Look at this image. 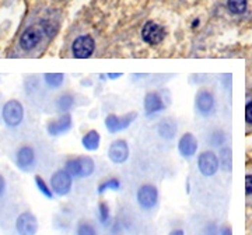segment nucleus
<instances>
[{
  "label": "nucleus",
  "instance_id": "obj_1",
  "mask_svg": "<svg viewBox=\"0 0 252 235\" xmlns=\"http://www.w3.org/2000/svg\"><path fill=\"white\" fill-rule=\"evenodd\" d=\"M64 170L72 175L73 178H87L95 170V164L90 157H77L67 160L64 164Z\"/></svg>",
  "mask_w": 252,
  "mask_h": 235
},
{
  "label": "nucleus",
  "instance_id": "obj_2",
  "mask_svg": "<svg viewBox=\"0 0 252 235\" xmlns=\"http://www.w3.org/2000/svg\"><path fill=\"white\" fill-rule=\"evenodd\" d=\"M51 189L58 196H66L73 186V176L66 170H58L51 176Z\"/></svg>",
  "mask_w": 252,
  "mask_h": 235
},
{
  "label": "nucleus",
  "instance_id": "obj_3",
  "mask_svg": "<svg viewBox=\"0 0 252 235\" xmlns=\"http://www.w3.org/2000/svg\"><path fill=\"white\" fill-rule=\"evenodd\" d=\"M1 115H3V120L7 126L16 127L24 119V108L20 101L10 100L4 104Z\"/></svg>",
  "mask_w": 252,
  "mask_h": 235
},
{
  "label": "nucleus",
  "instance_id": "obj_4",
  "mask_svg": "<svg viewBox=\"0 0 252 235\" xmlns=\"http://www.w3.org/2000/svg\"><path fill=\"white\" fill-rule=\"evenodd\" d=\"M139 206L143 210H152L158 202V190L152 183H143L136 193Z\"/></svg>",
  "mask_w": 252,
  "mask_h": 235
},
{
  "label": "nucleus",
  "instance_id": "obj_5",
  "mask_svg": "<svg viewBox=\"0 0 252 235\" xmlns=\"http://www.w3.org/2000/svg\"><path fill=\"white\" fill-rule=\"evenodd\" d=\"M16 231L18 235H35L38 233V220L31 211H23L16 218Z\"/></svg>",
  "mask_w": 252,
  "mask_h": 235
},
{
  "label": "nucleus",
  "instance_id": "obj_6",
  "mask_svg": "<svg viewBox=\"0 0 252 235\" xmlns=\"http://www.w3.org/2000/svg\"><path fill=\"white\" fill-rule=\"evenodd\" d=\"M219 158L213 151H203L198 157V168L202 175L213 176L219 170Z\"/></svg>",
  "mask_w": 252,
  "mask_h": 235
},
{
  "label": "nucleus",
  "instance_id": "obj_7",
  "mask_svg": "<svg viewBox=\"0 0 252 235\" xmlns=\"http://www.w3.org/2000/svg\"><path fill=\"white\" fill-rule=\"evenodd\" d=\"M94 48H95V42L90 35H81L76 38V41L73 42L72 51L77 59H87L93 55Z\"/></svg>",
  "mask_w": 252,
  "mask_h": 235
},
{
  "label": "nucleus",
  "instance_id": "obj_8",
  "mask_svg": "<svg viewBox=\"0 0 252 235\" xmlns=\"http://www.w3.org/2000/svg\"><path fill=\"white\" fill-rule=\"evenodd\" d=\"M137 117L136 112H130V114H126L124 117H117L114 114H109L108 117L105 118V126L108 129V132L111 133H117L119 130H124L126 127L130 126V123L133 122Z\"/></svg>",
  "mask_w": 252,
  "mask_h": 235
},
{
  "label": "nucleus",
  "instance_id": "obj_9",
  "mask_svg": "<svg viewBox=\"0 0 252 235\" xmlns=\"http://www.w3.org/2000/svg\"><path fill=\"white\" fill-rule=\"evenodd\" d=\"M164 36H165V29L160 24H157L154 21H147L144 24L143 29H142V38L147 44L157 45L164 39Z\"/></svg>",
  "mask_w": 252,
  "mask_h": 235
},
{
  "label": "nucleus",
  "instance_id": "obj_10",
  "mask_svg": "<svg viewBox=\"0 0 252 235\" xmlns=\"http://www.w3.org/2000/svg\"><path fill=\"white\" fill-rule=\"evenodd\" d=\"M109 160L114 164H124L129 158V146L125 140L118 139L112 142L108 148Z\"/></svg>",
  "mask_w": 252,
  "mask_h": 235
},
{
  "label": "nucleus",
  "instance_id": "obj_11",
  "mask_svg": "<svg viewBox=\"0 0 252 235\" xmlns=\"http://www.w3.org/2000/svg\"><path fill=\"white\" fill-rule=\"evenodd\" d=\"M35 151L31 146H23L16 153V163L17 167L23 171H30L35 165Z\"/></svg>",
  "mask_w": 252,
  "mask_h": 235
},
{
  "label": "nucleus",
  "instance_id": "obj_12",
  "mask_svg": "<svg viewBox=\"0 0 252 235\" xmlns=\"http://www.w3.org/2000/svg\"><path fill=\"white\" fill-rule=\"evenodd\" d=\"M41 39H42V29L38 26H32L23 32L20 38V45L24 51H31L41 42Z\"/></svg>",
  "mask_w": 252,
  "mask_h": 235
},
{
  "label": "nucleus",
  "instance_id": "obj_13",
  "mask_svg": "<svg viewBox=\"0 0 252 235\" xmlns=\"http://www.w3.org/2000/svg\"><path fill=\"white\" fill-rule=\"evenodd\" d=\"M178 151L184 158H190L198 151V140L192 133H185L178 142Z\"/></svg>",
  "mask_w": 252,
  "mask_h": 235
},
{
  "label": "nucleus",
  "instance_id": "obj_14",
  "mask_svg": "<svg viewBox=\"0 0 252 235\" xmlns=\"http://www.w3.org/2000/svg\"><path fill=\"white\" fill-rule=\"evenodd\" d=\"M70 127H72V117L67 112H63L56 120L48 125V133L51 136L64 135L66 132L70 130Z\"/></svg>",
  "mask_w": 252,
  "mask_h": 235
},
{
  "label": "nucleus",
  "instance_id": "obj_15",
  "mask_svg": "<svg viewBox=\"0 0 252 235\" xmlns=\"http://www.w3.org/2000/svg\"><path fill=\"white\" fill-rule=\"evenodd\" d=\"M195 104H196V109L202 115L207 117L215 108V97H213V94L210 91H199L196 94V98H195Z\"/></svg>",
  "mask_w": 252,
  "mask_h": 235
},
{
  "label": "nucleus",
  "instance_id": "obj_16",
  "mask_svg": "<svg viewBox=\"0 0 252 235\" xmlns=\"http://www.w3.org/2000/svg\"><path fill=\"white\" fill-rule=\"evenodd\" d=\"M165 109V104L162 101L161 95L156 91H150L144 97V111L147 115H153L156 112H160Z\"/></svg>",
  "mask_w": 252,
  "mask_h": 235
},
{
  "label": "nucleus",
  "instance_id": "obj_17",
  "mask_svg": "<svg viewBox=\"0 0 252 235\" xmlns=\"http://www.w3.org/2000/svg\"><path fill=\"white\" fill-rule=\"evenodd\" d=\"M178 127H177V122L171 119V118H167L160 122L158 125V135L161 136L162 139H172L175 133H177Z\"/></svg>",
  "mask_w": 252,
  "mask_h": 235
},
{
  "label": "nucleus",
  "instance_id": "obj_18",
  "mask_svg": "<svg viewBox=\"0 0 252 235\" xmlns=\"http://www.w3.org/2000/svg\"><path fill=\"white\" fill-rule=\"evenodd\" d=\"M81 143H83V147L89 151H95L99 147V143H101V136L97 130H90L87 132L86 135L83 136L81 139Z\"/></svg>",
  "mask_w": 252,
  "mask_h": 235
},
{
  "label": "nucleus",
  "instance_id": "obj_19",
  "mask_svg": "<svg viewBox=\"0 0 252 235\" xmlns=\"http://www.w3.org/2000/svg\"><path fill=\"white\" fill-rule=\"evenodd\" d=\"M219 163L221 164V168H223L224 171H231V168H233V153H231V148L223 147V148L220 150Z\"/></svg>",
  "mask_w": 252,
  "mask_h": 235
},
{
  "label": "nucleus",
  "instance_id": "obj_20",
  "mask_svg": "<svg viewBox=\"0 0 252 235\" xmlns=\"http://www.w3.org/2000/svg\"><path fill=\"white\" fill-rule=\"evenodd\" d=\"M35 185H36V188H38V190H39L45 198H48V199H52V198H54V192H52V189H51V185L48 186V183L44 181V178H42V176L35 175Z\"/></svg>",
  "mask_w": 252,
  "mask_h": 235
},
{
  "label": "nucleus",
  "instance_id": "obj_21",
  "mask_svg": "<svg viewBox=\"0 0 252 235\" xmlns=\"http://www.w3.org/2000/svg\"><path fill=\"white\" fill-rule=\"evenodd\" d=\"M121 189V182L117 178H111L107 181L101 182L98 186V193H105L107 190H119Z\"/></svg>",
  "mask_w": 252,
  "mask_h": 235
},
{
  "label": "nucleus",
  "instance_id": "obj_22",
  "mask_svg": "<svg viewBox=\"0 0 252 235\" xmlns=\"http://www.w3.org/2000/svg\"><path fill=\"white\" fill-rule=\"evenodd\" d=\"M73 104H74V97L72 94H63L58 100V108L62 112H67L69 109L73 108Z\"/></svg>",
  "mask_w": 252,
  "mask_h": 235
},
{
  "label": "nucleus",
  "instance_id": "obj_23",
  "mask_svg": "<svg viewBox=\"0 0 252 235\" xmlns=\"http://www.w3.org/2000/svg\"><path fill=\"white\" fill-rule=\"evenodd\" d=\"M44 77H45L46 84H48L49 87H54V88L61 87L63 84V80H64V76L61 74V73H54V74H52V73H48Z\"/></svg>",
  "mask_w": 252,
  "mask_h": 235
},
{
  "label": "nucleus",
  "instance_id": "obj_24",
  "mask_svg": "<svg viewBox=\"0 0 252 235\" xmlns=\"http://www.w3.org/2000/svg\"><path fill=\"white\" fill-rule=\"evenodd\" d=\"M228 10L234 14H241L247 10V0H228L227 1Z\"/></svg>",
  "mask_w": 252,
  "mask_h": 235
},
{
  "label": "nucleus",
  "instance_id": "obj_25",
  "mask_svg": "<svg viewBox=\"0 0 252 235\" xmlns=\"http://www.w3.org/2000/svg\"><path fill=\"white\" fill-rule=\"evenodd\" d=\"M98 218H99V221H101V224H104V226H107V224L109 223V218H111V211H109V206L107 205V203H105V202L99 203Z\"/></svg>",
  "mask_w": 252,
  "mask_h": 235
},
{
  "label": "nucleus",
  "instance_id": "obj_26",
  "mask_svg": "<svg viewBox=\"0 0 252 235\" xmlns=\"http://www.w3.org/2000/svg\"><path fill=\"white\" fill-rule=\"evenodd\" d=\"M76 235H97V230L94 228L93 224L87 223V221H83L77 226L76 230Z\"/></svg>",
  "mask_w": 252,
  "mask_h": 235
},
{
  "label": "nucleus",
  "instance_id": "obj_27",
  "mask_svg": "<svg viewBox=\"0 0 252 235\" xmlns=\"http://www.w3.org/2000/svg\"><path fill=\"white\" fill-rule=\"evenodd\" d=\"M209 142H210L213 146H221L223 145V142H224V133H223V132H220V130L213 132V133L210 135Z\"/></svg>",
  "mask_w": 252,
  "mask_h": 235
},
{
  "label": "nucleus",
  "instance_id": "obj_28",
  "mask_svg": "<svg viewBox=\"0 0 252 235\" xmlns=\"http://www.w3.org/2000/svg\"><path fill=\"white\" fill-rule=\"evenodd\" d=\"M245 120L248 123H252V101L245 107Z\"/></svg>",
  "mask_w": 252,
  "mask_h": 235
},
{
  "label": "nucleus",
  "instance_id": "obj_29",
  "mask_svg": "<svg viewBox=\"0 0 252 235\" xmlns=\"http://www.w3.org/2000/svg\"><path fill=\"white\" fill-rule=\"evenodd\" d=\"M6 190H7V183H6V179H4V176H3V175H0V199L4 196Z\"/></svg>",
  "mask_w": 252,
  "mask_h": 235
},
{
  "label": "nucleus",
  "instance_id": "obj_30",
  "mask_svg": "<svg viewBox=\"0 0 252 235\" xmlns=\"http://www.w3.org/2000/svg\"><path fill=\"white\" fill-rule=\"evenodd\" d=\"M245 192H247V195L252 193V175L245 176Z\"/></svg>",
  "mask_w": 252,
  "mask_h": 235
},
{
  "label": "nucleus",
  "instance_id": "obj_31",
  "mask_svg": "<svg viewBox=\"0 0 252 235\" xmlns=\"http://www.w3.org/2000/svg\"><path fill=\"white\" fill-rule=\"evenodd\" d=\"M206 235H216V230H215V226H209L206 228Z\"/></svg>",
  "mask_w": 252,
  "mask_h": 235
},
{
  "label": "nucleus",
  "instance_id": "obj_32",
  "mask_svg": "<svg viewBox=\"0 0 252 235\" xmlns=\"http://www.w3.org/2000/svg\"><path fill=\"white\" fill-rule=\"evenodd\" d=\"M220 235H231V231H230V228H228V227H224V228H221V230H220Z\"/></svg>",
  "mask_w": 252,
  "mask_h": 235
},
{
  "label": "nucleus",
  "instance_id": "obj_33",
  "mask_svg": "<svg viewBox=\"0 0 252 235\" xmlns=\"http://www.w3.org/2000/svg\"><path fill=\"white\" fill-rule=\"evenodd\" d=\"M168 235H185V233L182 230H172Z\"/></svg>",
  "mask_w": 252,
  "mask_h": 235
},
{
  "label": "nucleus",
  "instance_id": "obj_34",
  "mask_svg": "<svg viewBox=\"0 0 252 235\" xmlns=\"http://www.w3.org/2000/svg\"><path fill=\"white\" fill-rule=\"evenodd\" d=\"M118 77H121V74H117V73L108 74V79H118Z\"/></svg>",
  "mask_w": 252,
  "mask_h": 235
}]
</instances>
